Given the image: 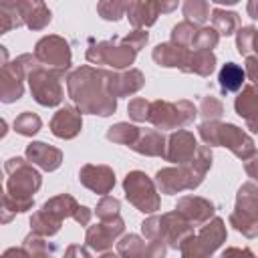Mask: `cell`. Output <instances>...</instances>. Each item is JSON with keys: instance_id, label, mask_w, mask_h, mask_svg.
Instances as JSON below:
<instances>
[{"instance_id": "3957f363", "label": "cell", "mask_w": 258, "mask_h": 258, "mask_svg": "<svg viewBox=\"0 0 258 258\" xmlns=\"http://www.w3.org/2000/svg\"><path fill=\"white\" fill-rule=\"evenodd\" d=\"M141 232L149 242H167L171 248H181L194 236L191 224L175 210L171 214L153 216L141 224Z\"/></svg>"}, {"instance_id": "6da1fadb", "label": "cell", "mask_w": 258, "mask_h": 258, "mask_svg": "<svg viewBox=\"0 0 258 258\" xmlns=\"http://www.w3.org/2000/svg\"><path fill=\"white\" fill-rule=\"evenodd\" d=\"M69 95L83 113H95L101 117L111 115L117 109L115 97L107 89L105 71L93 67H81L67 79Z\"/></svg>"}, {"instance_id": "e0dca14e", "label": "cell", "mask_w": 258, "mask_h": 258, "mask_svg": "<svg viewBox=\"0 0 258 258\" xmlns=\"http://www.w3.org/2000/svg\"><path fill=\"white\" fill-rule=\"evenodd\" d=\"M81 111H77L75 107H62L50 121V131L60 139H73L81 131Z\"/></svg>"}, {"instance_id": "d6986e66", "label": "cell", "mask_w": 258, "mask_h": 258, "mask_svg": "<svg viewBox=\"0 0 258 258\" xmlns=\"http://www.w3.org/2000/svg\"><path fill=\"white\" fill-rule=\"evenodd\" d=\"M236 113L246 121L248 129L258 133V91L256 87L248 85L242 89V93L236 97Z\"/></svg>"}, {"instance_id": "d6a6232c", "label": "cell", "mask_w": 258, "mask_h": 258, "mask_svg": "<svg viewBox=\"0 0 258 258\" xmlns=\"http://www.w3.org/2000/svg\"><path fill=\"white\" fill-rule=\"evenodd\" d=\"M220 40V34L216 28H198L194 40H191V48L194 50H212L216 48Z\"/></svg>"}, {"instance_id": "836d02e7", "label": "cell", "mask_w": 258, "mask_h": 258, "mask_svg": "<svg viewBox=\"0 0 258 258\" xmlns=\"http://www.w3.org/2000/svg\"><path fill=\"white\" fill-rule=\"evenodd\" d=\"M40 125H42L40 117L34 115V113H28V111L22 113V115H18V117L14 119V131L20 133V135H26V137L38 133Z\"/></svg>"}, {"instance_id": "9a60e30c", "label": "cell", "mask_w": 258, "mask_h": 258, "mask_svg": "<svg viewBox=\"0 0 258 258\" xmlns=\"http://www.w3.org/2000/svg\"><path fill=\"white\" fill-rule=\"evenodd\" d=\"M177 212L191 224V226H202L206 224L212 214H214V204L200 198V196H183L177 202Z\"/></svg>"}, {"instance_id": "d590c367", "label": "cell", "mask_w": 258, "mask_h": 258, "mask_svg": "<svg viewBox=\"0 0 258 258\" xmlns=\"http://www.w3.org/2000/svg\"><path fill=\"white\" fill-rule=\"evenodd\" d=\"M196 32H198L196 24L189 22V20H183V22H179V24L173 26V30H171V40L177 42V44H181V46H191V40H194Z\"/></svg>"}, {"instance_id": "4316f807", "label": "cell", "mask_w": 258, "mask_h": 258, "mask_svg": "<svg viewBox=\"0 0 258 258\" xmlns=\"http://www.w3.org/2000/svg\"><path fill=\"white\" fill-rule=\"evenodd\" d=\"M60 218L58 216H54L52 212H48V210H40V212H36L34 216H32V220H30V226H32V232L34 234H40V236H52V234H56L58 232V228H60Z\"/></svg>"}, {"instance_id": "7dc6e473", "label": "cell", "mask_w": 258, "mask_h": 258, "mask_svg": "<svg viewBox=\"0 0 258 258\" xmlns=\"http://www.w3.org/2000/svg\"><path fill=\"white\" fill-rule=\"evenodd\" d=\"M254 50H256V56H258V32H256V38H254Z\"/></svg>"}, {"instance_id": "60d3db41", "label": "cell", "mask_w": 258, "mask_h": 258, "mask_svg": "<svg viewBox=\"0 0 258 258\" xmlns=\"http://www.w3.org/2000/svg\"><path fill=\"white\" fill-rule=\"evenodd\" d=\"M246 77L258 85V56H246Z\"/></svg>"}, {"instance_id": "52a82bcc", "label": "cell", "mask_w": 258, "mask_h": 258, "mask_svg": "<svg viewBox=\"0 0 258 258\" xmlns=\"http://www.w3.org/2000/svg\"><path fill=\"white\" fill-rule=\"evenodd\" d=\"M26 77H28V85H30V91H32V97L36 99V103H40L44 107H54L62 101V87H60L62 75L46 69L40 62Z\"/></svg>"}, {"instance_id": "5bb4252c", "label": "cell", "mask_w": 258, "mask_h": 258, "mask_svg": "<svg viewBox=\"0 0 258 258\" xmlns=\"http://www.w3.org/2000/svg\"><path fill=\"white\" fill-rule=\"evenodd\" d=\"M79 179L85 187H89L95 194H109L115 185V173L107 165H83L79 171Z\"/></svg>"}, {"instance_id": "83f0119b", "label": "cell", "mask_w": 258, "mask_h": 258, "mask_svg": "<svg viewBox=\"0 0 258 258\" xmlns=\"http://www.w3.org/2000/svg\"><path fill=\"white\" fill-rule=\"evenodd\" d=\"M210 18H212V24L218 30V34L232 36L240 28V16L236 12H228V10L216 8V10H212V16Z\"/></svg>"}, {"instance_id": "4dcf8cb0", "label": "cell", "mask_w": 258, "mask_h": 258, "mask_svg": "<svg viewBox=\"0 0 258 258\" xmlns=\"http://www.w3.org/2000/svg\"><path fill=\"white\" fill-rule=\"evenodd\" d=\"M135 0H101L97 4V12L105 20H119Z\"/></svg>"}, {"instance_id": "7402d4cb", "label": "cell", "mask_w": 258, "mask_h": 258, "mask_svg": "<svg viewBox=\"0 0 258 258\" xmlns=\"http://www.w3.org/2000/svg\"><path fill=\"white\" fill-rule=\"evenodd\" d=\"M187 54L189 50L177 42H165V44H157L153 48V60L159 64V67H177V69H183L185 60H187Z\"/></svg>"}, {"instance_id": "cb8c5ba5", "label": "cell", "mask_w": 258, "mask_h": 258, "mask_svg": "<svg viewBox=\"0 0 258 258\" xmlns=\"http://www.w3.org/2000/svg\"><path fill=\"white\" fill-rule=\"evenodd\" d=\"M216 69V56L212 50H194L187 54V60L183 64V73H196L200 77H208Z\"/></svg>"}, {"instance_id": "ffe728a7", "label": "cell", "mask_w": 258, "mask_h": 258, "mask_svg": "<svg viewBox=\"0 0 258 258\" xmlns=\"http://www.w3.org/2000/svg\"><path fill=\"white\" fill-rule=\"evenodd\" d=\"M26 157H28L32 163H36L38 167H42L44 171H54V169L60 165V161H62L60 149L50 147V145H46V143H42V141L30 143V145L26 147Z\"/></svg>"}, {"instance_id": "9c48e42d", "label": "cell", "mask_w": 258, "mask_h": 258, "mask_svg": "<svg viewBox=\"0 0 258 258\" xmlns=\"http://www.w3.org/2000/svg\"><path fill=\"white\" fill-rule=\"evenodd\" d=\"M135 52L131 46H127L123 40L113 38V40H103L93 44L87 50V60L93 64H109L113 69H125L133 64Z\"/></svg>"}, {"instance_id": "e575fe53", "label": "cell", "mask_w": 258, "mask_h": 258, "mask_svg": "<svg viewBox=\"0 0 258 258\" xmlns=\"http://www.w3.org/2000/svg\"><path fill=\"white\" fill-rule=\"evenodd\" d=\"M200 113H202V117L206 121H216L224 113V103L216 95H206L200 101Z\"/></svg>"}, {"instance_id": "603a6c76", "label": "cell", "mask_w": 258, "mask_h": 258, "mask_svg": "<svg viewBox=\"0 0 258 258\" xmlns=\"http://www.w3.org/2000/svg\"><path fill=\"white\" fill-rule=\"evenodd\" d=\"M133 151L137 153H143V155H161L165 153V139L161 135V131L157 129H147V131H141L137 141L131 145Z\"/></svg>"}, {"instance_id": "74e56055", "label": "cell", "mask_w": 258, "mask_h": 258, "mask_svg": "<svg viewBox=\"0 0 258 258\" xmlns=\"http://www.w3.org/2000/svg\"><path fill=\"white\" fill-rule=\"evenodd\" d=\"M119 210H121V204L119 200H115L113 196H103V200L97 204V216L101 220H107V218H115L119 216Z\"/></svg>"}, {"instance_id": "ac0fdd59", "label": "cell", "mask_w": 258, "mask_h": 258, "mask_svg": "<svg viewBox=\"0 0 258 258\" xmlns=\"http://www.w3.org/2000/svg\"><path fill=\"white\" fill-rule=\"evenodd\" d=\"M24 75H26V71L18 58L10 64H4V69H2V101L4 103H12L22 97Z\"/></svg>"}, {"instance_id": "bcb514c9", "label": "cell", "mask_w": 258, "mask_h": 258, "mask_svg": "<svg viewBox=\"0 0 258 258\" xmlns=\"http://www.w3.org/2000/svg\"><path fill=\"white\" fill-rule=\"evenodd\" d=\"M212 2H216V4H226V6H232V4H238L240 0H212Z\"/></svg>"}, {"instance_id": "1f68e13d", "label": "cell", "mask_w": 258, "mask_h": 258, "mask_svg": "<svg viewBox=\"0 0 258 258\" xmlns=\"http://www.w3.org/2000/svg\"><path fill=\"white\" fill-rule=\"evenodd\" d=\"M181 10L187 16V20L194 22V24H204L210 18L208 0H185L183 6H181Z\"/></svg>"}, {"instance_id": "30bf717a", "label": "cell", "mask_w": 258, "mask_h": 258, "mask_svg": "<svg viewBox=\"0 0 258 258\" xmlns=\"http://www.w3.org/2000/svg\"><path fill=\"white\" fill-rule=\"evenodd\" d=\"M36 58L50 71H56L58 75H64V71L71 67V50L69 42L60 36H44L36 42L34 48Z\"/></svg>"}, {"instance_id": "8d00e7d4", "label": "cell", "mask_w": 258, "mask_h": 258, "mask_svg": "<svg viewBox=\"0 0 258 258\" xmlns=\"http://www.w3.org/2000/svg\"><path fill=\"white\" fill-rule=\"evenodd\" d=\"M256 28L254 26H240L238 36H236V48L240 54L248 56L250 50H254V38H256Z\"/></svg>"}, {"instance_id": "f35d334b", "label": "cell", "mask_w": 258, "mask_h": 258, "mask_svg": "<svg viewBox=\"0 0 258 258\" xmlns=\"http://www.w3.org/2000/svg\"><path fill=\"white\" fill-rule=\"evenodd\" d=\"M149 105H151V103L145 101V99H141V97L129 101V107H127L129 117H131L133 121H145V119L149 117Z\"/></svg>"}, {"instance_id": "2e32d148", "label": "cell", "mask_w": 258, "mask_h": 258, "mask_svg": "<svg viewBox=\"0 0 258 258\" xmlns=\"http://www.w3.org/2000/svg\"><path fill=\"white\" fill-rule=\"evenodd\" d=\"M107 77V89L113 97H125L133 95L143 87V75L137 69L123 71V73H105Z\"/></svg>"}, {"instance_id": "ba28073f", "label": "cell", "mask_w": 258, "mask_h": 258, "mask_svg": "<svg viewBox=\"0 0 258 258\" xmlns=\"http://www.w3.org/2000/svg\"><path fill=\"white\" fill-rule=\"evenodd\" d=\"M125 196L127 200L143 214H153L159 208V196L155 191L153 181L143 173V171H131L127 173L125 181Z\"/></svg>"}, {"instance_id": "b9f144b4", "label": "cell", "mask_w": 258, "mask_h": 258, "mask_svg": "<svg viewBox=\"0 0 258 258\" xmlns=\"http://www.w3.org/2000/svg\"><path fill=\"white\" fill-rule=\"evenodd\" d=\"M77 222H81L83 226H87L89 224V220H91V210L89 208H85V206H79V210L75 212V216H73Z\"/></svg>"}, {"instance_id": "4fadbf2b", "label": "cell", "mask_w": 258, "mask_h": 258, "mask_svg": "<svg viewBox=\"0 0 258 258\" xmlns=\"http://www.w3.org/2000/svg\"><path fill=\"white\" fill-rule=\"evenodd\" d=\"M121 232H123V220H121V216L101 220V224L91 226L87 230V244L91 248H95L97 252H105Z\"/></svg>"}, {"instance_id": "8fae6325", "label": "cell", "mask_w": 258, "mask_h": 258, "mask_svg": "<svg viewBox=\"0 0 258 258\" xmlns=\"http://www.w3.org/2000/svg\"><path fill=\"white\" fill-rule=\"evenodd\" d=\"M226 240V228L220 218H214L210 224H206L198 236H191L183 246L179 248L183 256L191 254H212L222 242Z\"/></svg>"}, {"instance_id": "277c9868", "label": "cell", "mask_w": 258, "mask_h": 258, "mask_svg": "<svg viewBox=\"0 0 258 258\" xmlns=\"http://www.w3.org/2000/svg\"><path fill=\"white\" fill-rule=\"evenodd\" d=\"M200 137L208 145H224L228 147L236 157L250 159L256 155V147L250 135H246L240 127L232 123H218V121H204L200 127Z\"/></svg>"}, {"instance_id": "ee69618b", "label": "cell", "mask_w": 258, "mask_h": 258, "mask_svg": "<svg viewBox=\"0 0 258 258\" xmlns=\"http://www.w3.org/2000/svg\"><path fill=\"white\" fill-rule=\"evenodd\" d=\"M246 12L250 14V18L258 20V0H248V4H246Z\"/></svg>"}, {"instance_id": "d4e9b609", "label": "cell", "mask_w": 258, "mask_h": 258, "mask_svg": "<svg viewBox=\"0 0 258 258\" xmlns=\"http://www.w3.org/2000/svg\"><path fill=\"white\" fill-rule=\"evenodd\" d=\"M244 79H246V71L236 62H226L220 71V77H218L224 93H234V91L242 89Z\"/></svg>"}, {"instance_id": "8992f818", "label": "cell", "mask_w": 258, "mask_h": 258, "mask_svg": "<svg viewBox=\"0 0 258 258\" xmlns=\"http://www.w3.org/2000/svg\"><path fill=\"white\" fill-rule=\"evenodd\" d=\"M196 117V107L189 101H153L149 105V117L157 129H181Z\"/></svg>"}, {"instance_id": "f1b7e54d", "label": "cell", "mask_w": 258, "mask_h": 258, "mask_svg": "<svg viewBox=\"0 0 258 258\" xmlns=\"http://www.w3.org/2000/svg\"><path fill=\"white\" fill-rule=\"evenodd\" d=\"M139 133H141V129L135 127V125H129V123H117V125L109 127V131H107V139L113 141V143H121V145L131 147V145L137 141Z\"/></svg>"}, {"instance_id": "5b68a950", "label": "cell", "mask_w": 258, "mask_h": 258, "mask_svg": "<svg viewBox=\"0 0 258 258\" xmlns=\"http://www.w3.org/2000/svg\"><path fill=\"white\" fill-rule=\"evenodd\" d=\"M230 224L248 238L258 236V187L244 183L236 196V210L230 214Z\"/></svg>"}, {"instance_id": "7bdbcfd3", "label": "cell", "mask_w": 258, "mask_h": 258, "mask_svg": "<svg viewBox=\"0 0 258 258\" xmlns=\"http://www.w3.org/2000/svg\"><path fill=\"white\" fill-rule=\"evenodd\" d=\"M246 173L258 181V155H252V159H246Z\"/></svg>"}, {"instance_id": "f546056e", "label": "cell", "mask_w": 258, "mask_h": 258, "mask_svg": "<svg viewBox=\"0 0 258 258\" xmlns=\"http://www.w3.org/2000/svg\"><path fill=\"white\" fill-rule=\"evenodd\" d=\"M42 208L48 210V212H52L54 216H58V218L62 220V218H73L75 212L79 210V204H77L75 198H71L69 194H62V196H56V198L48 200Z\"/></svg>"}, {"instance_id": "44dd1931", "label": "cell", "mask_w": 258, "mask_h": 258, "mask_svg": "<svg viewBox=\"0 0 258 258\" xmlns=\"http://www.w3.org/2000/svg\"><path fill=\"white\" fill-rule=\"evenodd\" d=\"M159 14H161L159 0H135L127 10V18L135 28L151 26Z\"/></svg>"}, {"instance_id": "484cf974", "label": "cell", "mask_w": 258, "mask_h": 258, "mask_svg": "<svg viewBox=\"0 0 258 258\" xmlns=\"http://www.w3.org/2000/svg\"><path fill=\"white\" fill-rule=\"evenodd\" d=\"M155 244H157V242H149V246H145L137 236L129 234V236H125V238L119 242L117 250H119V254H123V256H133V254H163V252H165L163 246H161V244L155 246Z\"/></svg>"}, {"instance_id": "7a4b0ae2", "label": "cell", "mask_w": 258, "mask_h": 258, "mask_svg": "<svg viewBox=\"0 0 258 258\" xmlns=\"http://www.w3.org/2000/svg\"><path fill=\"white\" fill-rule=\"evenodd\" d=\"M8 173L4 210L26 212L32 208V194L40 187V173L22 157H12L4 165Z\"/></svg>"}, {"instance_id": "f6af8a7d", "label": "cell", "mask_w": 258, "mask_h": 258, "mask_svg": "<svg viewBox=\"0 0 258 258\" xmlns=\"http://www.w3.org/2000/svg\"><path fill=\"white\" fill-rule=\"evenodd\" d=\"M159 6H161V12H171L177 8V0H159Z\"/></svg>"}, {"instance_id": "ab89813d", "label": "cell", "mask_w": 258, "mask_h": 258, "mask_svg": "<svg viewBox=\"0 0 258 258\" xmlns=\"http://www.w3.org/2000/svg\"><path fill=\"white\" fill-rule=\"evenodd\" d=\"M121 40H123L127 46H131L133 50H139V48H143V46L147 44V40H149V34H147L143 28H135L131 34L123 36Z\"/></svg>"}, {"instance_id": "7c38bea8", "label": "cell", "mask_w": 258, "mask_h": 258, "mask_svg": "<svg viewBox=\"0 0 258 258\" xmlns=\"http://www.w3.org/2000/svg\"><path fill=\"white\" fill-rule=\"evenodd\" d=\"M196 151H198V141L194 133L185 129H177V133H171L167 139L163 159L181 165V163H187L196 155Z\"/></svg>"}]
</instances>
